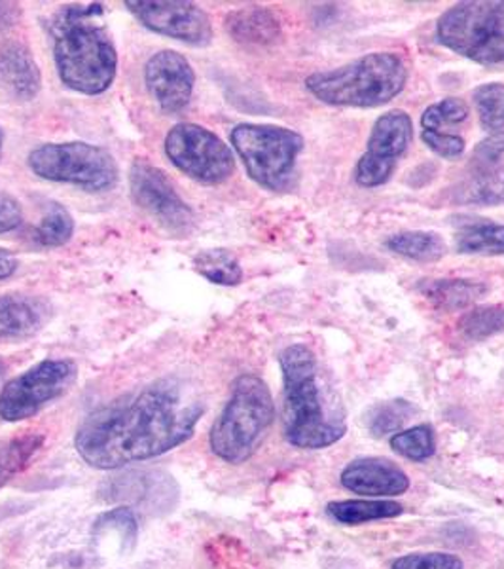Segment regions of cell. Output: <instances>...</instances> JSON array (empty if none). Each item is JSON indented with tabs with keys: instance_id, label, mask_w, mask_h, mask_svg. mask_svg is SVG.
Returning a JSON list of instances; mask_svg holds the SVG:
<instances>
[{
	"instance_id": "cell-16",
	"label": "cell",
	"mask_w": 504,
	"mask_h": 569,
	"mask_svg": "<svg viewBox=\"0 0 504 569\" xmlns=\"http://www.w3.org/2000/svg\"><path fill=\"white\" fill-rule=\"evenodd\" d=\"M0 88L18 101H31L42 88V74L33 52L18 40L0 44Z\"/></svg>"
},
{
	"instance_id": "cell-8",
	"label": "cell",
	"mask_w": 504,
	"mask_h": 569,
	"mask_svg": "<svg viewBox=\"0 0 504 569\" xmlns=\"http://www.w3.org/2000/svg\"><path fill=\"white\" fill-rule=\"evenodd\" d=\"M27 166L39 179L82 188L88 192H107L117 187L118 169L109 150L84 141L46 142L34 149Z\"/></svg>"
},
{
	"instance_id": "cell-14",
	"label": "cell",
	"mask_w": 504,
	"mask_h": 569,
	"mask_svg": "<svg viewBox=\"0 0 504 569\" xmlns=\"http://www.w3.org/2000/svg\"><path fill=\"white\" fill-rule=\"evenodd\" d=\"M144 84L165 114H179L194 96L195 72L182 53L162 50L147 61Z\"/></svg>"
},
{
	"instance_id": "cell-4",
	"label": "cell",
	"mask_w": 504,
	"mask_h": 569,
	"mask_svg": "<svg viewBox=\"0 0 504 569\" xmlns=\"http://www.w3.org/2000/svg\"><path fill=\"white\" fill-rule=\"evenodd\" d=\"M407 69L399 53L372 52L332 71L313 72L305 90L330 107L377 109L401 96Z\"/></svg>"
},
{
	"instance_id": "cell-32",
	"label": "cell",
	"mask_w": 504,
	"mask_h": 569,
	"mask_svg": "<svg viewBox=\"0 0 504 569\" xmlns=\"http://www.w3.org/2000/svg\"><path fill=\"white\" fill-rule=\"evenodd\" d=\"M414 415V407L406 399L385 401L370 412L369 429L374 437H387L402 431V427Z\"/></svg>"
},
{
	"instance_id": "cell-22",
	"label": "cell",
	"mask_w": 504,
	"mask_h": 569,
	"mask_svg": "<svg viewBox=\"0 0 504 569\" xmlns=\"http://www.w3.org/2000/svg\"><path fill=\"white\" fill-rule=\"evenodd\" d=\"M330 517L345 526L366 525L383 518H395L402 515L404 507L391 499H345L332 501L326 507Z\"/></svg>"
},
{
	"instance_id": "cell-6",
	"label": "cell",
	"mask_w": 504,
	"mask_h": 569,
	"mask_svg": "<svg viewBox=\"0 0 504 569\" xmlns=\"http://www.w3.org/2000/svg\"><path fill=\"white\" fill-rule=\"evenodd\" d=\"M436 39L478 66H504V0L455 4L436 21Z\"/></svg>"
},
{
	"instance_id": "cell-26",
	"label": "cell",
	"mask_w": 504,
	"mask_h": 569,
	"mask_svg": "<svg viewBox=\"0 0 504 569\" xmlns=\"http://www.w3.org/2000/svg\"><path fill=\"white\" fill-rule=\"evenodd\" d=\"M194 270L201 278L222 287L240 284L243 279V268L240 260L228 249H208L201 251L194 259Z\"/></svg>"
},
{
	"instance_id": "cell-13",
	"label": "cell",
	"mask_w": 504,
	"mask_h": 569,
	"mask_svg": "<svg viewBox=\"0 0 504 569\" xmlns=\"http://www.w3.org/2000/svg\"><path fill=\"white\" fill-rule=\"evenodd\" d=\"M125 7L152 33L205 48L213 42V23L208 12L184 0H128Z\"/></svg>"
},
{
	"instance_id": "cell-23",
	"label": "cell",
	"mask_w": 504,
	"mask_h": 569,
	"mask_svg": "<svg viewBox=\"0 0 504 569\" xmlns=\"http://www.w3.org/2000/svg\"><path fill=\"white\" fill-rule=\"evenodd\" d=\"M385 247L399 257L415 262H439L446 254V241L436 232H423V230H410V232L393 233Z\"/></svg>"
},
{
	"instance_id": "cell-11",
	"label": "cell",
	"mask_w": 504,
	"mask_h": 569,
	"mask_svg": "<svg viewBox=\"0 0 504 569\" xmlns=\"http://www.w3.org/2000/svg\"><path fill=\"white\" fill-rule=\"evenodd\" d=\"M131 200L168 232L184 236L194 227V211L182 200L162 169L137 158L130 169Z\"/></svg>"
},
{
	"instance_id": "cell-7",
	"label": "cell",
	"mask_w": 504,
	"mask_h": 569,
	"mask_svg": "<svg viewBox=\"0 0 504 569\" xmlns=\"http://www.w3.org/2000/svg\"><path fill=\"white\" fill-rule=\"evenodd\" d=\"M230 141L252 181L272 192L289 187L304 150V137L298 131L268 123H240Z\"/></svg>"
},
{
	"instance_id": "cell-30",
	"label": "cell",
	"mask_w": 504,
	"mask_h": 569,
	"mask_svg": "<svg viewBox=\"0 0 504 569\" xmlns=\"http://www.w3.org/2000/svg\"><path fill=\"white\" fill-rule=\"evenodd\" d=\"M472 101L478 112L480 126L490 133L504 131V84L492 82L472 91Z\"/></svg>"
},
{
	"instance_id": "cell-31",
	"label": "cell",
	"mask_w": 504,
	"mask_h": 569,
	"mask_svg": "<svg viewBox=\"0 0 504 569\" xmlns=\"http://www.w3.org/2000/svg\"><path fill=\"white\" fill-rule=\"evenodd\" d=\"M391 448L410 461H427L436 452L433 427L427 423L412 427L391 437Z\"/></svg>"
},
{
	"instance_id": "cell-5",
	"label": "cell",
	"mask_w": 504,
	"mask_h": 569,
	"mask_svg": "<svg viewBox=\"0 0 504 569\" xmlns=\"http://www.w3.org/2000/svg\"><path fill=\"white\" fill-rule=\"evenodd\" d=\"M273 420L275 402L268 383L260 376L241 375L209 435L211 450L220 460L240 466L259 450Z\"/></svg>"
},
{
	"instance_id": "cell-29",
	"label": "cell",
	"mask_w": 504,
	"mask_h": 569,
	"mask_svg": "<svg viewBox=\"0 0 504 569\" xmlns=\"http://www.w3.org/2000/svg\"><path fill=\"white\" fill-rule=\"evenodd\" d=\"M460 332L471 342H484L504 330V306H480L461 318Z\"/></svg>"
},
{
	"instance_id": "cell-12",
	"label": "cell",
	"mask_w": 504,
	"mask_h": 569,
	"mask_svg": "<svg viewBox=\"0 0 504 569\" xmlns=\"http://www.w3.org/2000/svg\"><path fill=\"white\" fill-rule=\"evenodd\" d=\"M414 141V122L404 110H391L377 118L356 163L355 181L362 188H377L395 173L396 163Z\"/></svg>"
},
{
	"instance_id": "cell-25",
	"label": "cell",
	"mask_w": 504,
	"mask_h": 569,
	"mask_svg": "<svg viewBox=\"0 0 504 569\" xmlns=\"http://www.w3.org/2000/svg\"><path fill=\"white\" fill-rule=\"evenodd\" d=\"M461 254H504V224L472 222L455 233Z\"/></svg>"
},
{
	"instance_id": "cell-1",
	"label": "cell",
	"mask_w": 504,
	"mask_h": 569,
	"mask_svg": "<svg viewBox=\"0 0 504 569\" xmlns=\"http://www.w3.org/2000/svg\"><path fill=\"white\" fill-rule=\"evenodd\" d=\"M205 415L179 376L150 383L130 399L110 402L78 427V456L99 471L152 460L192 439Z\"/></svg>"
},
{
	"instance_id": "cell-21",
	"label": "cell",
	"mask_w": 504,
	"mask_h": 569,
	"mask_svg": "<svg viewBox=\"0 0 504 569\" xmlns=\"http://www.w3.org/2000/svg\"><path fill=\"white\" fill-rule=\"evenodd\" d=\"M421 295L444 311H457L474 305L490 291L487 284L471 279H431L420 283Z\"/></svg>"
},
{
	"instance_id": "cell-2",
	"label": "cell",
	"mask_w": 504,
	"mask_h": 569,
	"mask_svg": "<svg viewBox=\"0 0 504 569\" xmlns=\"http://www.w3.org/2000/svg\"><path fill=\"white\" fill-rule=\"evenodd\" d=\"M283 372V427L292 447L323 450L347 433L345 410L334 389L324 380L310 346L292 343L281 351Z\"/></svg>"
},
{
	"instance_id": "cell-17",
	"label": "cell",
	"mask_w": 504,
	"mask_h": 569,
	"mask_svg": "<svg viewBox=\"0 0 504 569\" xmlns=\"http://www.w3.org/2000/svg\"><path fill=\"white\" fill-rule=\"evenodd\" d=\"M50 318V306L39 297L21 292L0 295V342L31 338Z\"/></svg>"
},
{
	"instance_id": "cell-28",
	"label": "cell",
	"mask_w": 504,
	"mask_h": 569,
	"mask_svg": "<svg viewBox=\"0 0 504 569\" xmlns=\"http://www.w3.org/2000/svg\"><path fill=\"white\" fill-rule=\"evenodd\" d=\"M74 233V219L69 209L58 201L48 203L46 213L34 227L33 238L40 247H61L69 243Z\"/></svg>"
},
{
	"instance_id": "cell-9",
	"label": "cell",
	"mask_w": 504,
	"mask_h": 569,
	"mask_svg": "<svg viewBox=\"0 0 504 569\" xmlns=\"http://www.w3.org/2000/svg\"><path fill=\"white\" fill-rule=\"evenodd\" d=\"M163 149L169 162L201 184H222L235 171L233 150L200 123H177L169 130Z\"/></svg>"
},
{
	"instance_id": "cell-38",
	"label": "cell",
	"mask_w": 504,
	"mask_h": 569,
	"mask_svg": "<svg viewBox=\"0 0 504 569\" xmlns=\"http://www.w3.org/2000/svg\"><path fill=\"white\" fill-rule=\"evenodd\" d=\"M21 18V8L13 2H0V33L12 29Z\"/></svg>"
},
{
	"instance_id": "cell-19",
	"label": "cell",
	"mask_w": 504,
	"mask_h": 569,
	"mask_svg": "<svg viewBox=\"0 0 504 569\" xmlns=\"http://www.w3.org/2000/svg\"><path fill=\"white\" fill-rule=\"evenodd\" d=\"M226 31L235 42L243 46L278 44L283 31L278 16L268 8L251 7L228 13Z\"/></svg>"
},
{
	"instance_id": "cell-20",
	"label": "cell",
	"mask_w": 504,
	"mask_h": 569,
	"mask_svg": "<svg viewBox=\"0 0 504 569\" xmlns=\"http://www.w3.org/2000/svg\"><path fill=\"white\" fill-rule=\"evenodd\" d=\"M450 194L460 206H503L504 166L474 168L471 176L452 188Z\"/></svg>"
},
{
	"instance_id": "cell-35",
	"label": "cell",
	"mask_w": 504,
	"mask_h": 569,
	"mask_svg": "<svg viewBox=\"0 0 504 569\" xmlns=\"http://www.w3.org/2000/svg\"><path fill=\"white\" fill-rule=\"evenodd\" d=\"M421 139L427 144L429 149L433 150L434 154L446 158V160L460 158L466 149L463 137L447 133V131L423 130L421 131Z\"/></svg>"
},
{
	"instance_id": "cell-24",
	"label": "cell",
	"mask_w": 504,
	"mask_h": 569,
	"mask_svg": "<svg viewBox=\"0 0 504 569\" xmlns=\"http://www.w3.org/2000/svg\"><path fill=\"white\" fill-rule=\"evenodd\" d=\"M44 447L42 435H21L0 442V488L31 466L34 456Z\"/></svg>"
},
{
	"instance_id": "cell-37",
	"label": "cell",
	"mask_w": 504,
	"mask_h": 569,
	"mask_svg": "<svg viewBox=\"0 0 504 569\" xmlns=\"http://www.w3.org/2000/svg\"><path fill=\"white\" fill-rule=\"evenodd\" d=\"M21 220H23V209L20 201L0 188V233L12 232L20 227Z\"/></svg>"
},
{
	"instance_id": "cell-10",
	"label": "cell",
	"mask_w": 504,
	"mask_h": 569,
	"mask_svg": "<svg viewBox=\"0 0 504 569\" xmlns=\"http://www.w3.org/2000/svg\"><path fill=\"white\" fill-rule=\"evenodd\" d=\"M77 380V365L71 359H46L16 376L0 391V418L10 423L29 420L42 408L65 393Z\"/></svg>"
},
{
	"instance_id": "cell-15",
	"label": "cell",
	"mask_w": 504,
	"mask_h": 569,
	"mask_svg": "<svg viewBox=\"0 0 504 569\" xmlns=\"http://www.w3.org/2000/svg\"><path fill=\"white\" fill-rule=\"evenodd\" d=\"M340 482L345 490L366 498H395L410 488L406 472L385 458H359L351 461L343 469Z\"/></svg>"
},
{
	"instance_id": "cell-18",
	"label": "cell",
	"mask_w": 504,
	"mask_h": 569,
	"mask_svg": "<svg viewBox=\"0 0 504 569\" xmlns=\"http://www.w3.org/2000/svg\"><path fill=\"white\" fill-rule=\"evenodd\" d=\"M104 492L110 493L107 499H125L131 503L141 505L147 511H163L175 501L177 486L162 472H137L112 480L104 486Z\"/></svg>"
},
{
	"instance_id": "cell-40",
	"label": "cell",
	"mask_w": 504,
	"mask_h": 569,
	"mask_svg": "<svg viewBox=\"0 0 504 569\" xmlns=\"http://www.w3.org/2000/svg\"><path fill=\"white\" fill-rule=\"evenodd\" d=\"M4 372H7V365L0 359V382H2V378H4Z\"/></svg>"
},
{
	"instance_id": "cell-39",
	"label": "cell",
	"mask_w": 504,
	"mask_h": 569,
	"mask_svg": "<svg viewBox=\"0 0 504 569\" xmlns=\"http://www.w3.org/2000/svg\"><path fill=\"white\" fill-rule=\"evenodd\" d=\"M18 266L20 262L13 257V252L0 247V281L12 278L13 273L18 272Z\"/></svg>"
},
{
	"instance_id": "cell-27",
	"label": "cell",
	"mask_w": 504,
	"mask_h": 569,
	"mask_svg": "<svg viewBox=\"0 0 504 569\" xmlns=\"http://www.w3.org/2000/svg\"><path fill=\"white\" fill-rule=\"evenodd\" d=\"M137 533H139V526H137L135 512L131 511L130 507H117L112 511L103 512L91 530V536L98 541L103 537L114 536V539H118V547L123 552L135 549Z\"/></svg>"
},
{
	"instance_id": "cell-41",
	"label": "cell",
	"mask_w": 504,
	"mask_h": 569,
	"mask_svg": "<svg viewBox=\"0 0 504 569\" xmlns=\"http://www.w3.org/2000/svg\"><path fill=\"white\" fill-rule=\"evenodd\" d=\"M2 142H4V136H2V130H0V160H2Z\"/></svg>"
},
{
	"instance_id": "cell-34",
	"label": "cell",
	"mask_w": 504,
	"mask_h": 569,
	"mask_svg": "<svg viewBox=\"0 0 504 569\" xmlns=\"http://www.w3.org/2000/svg\"><path fill=\"white\" fill-rule=\"evenodd\" d=\"M391 569H465L463 560L447 552H415L396 558Z\"/></svg>"
},
{
	"instance_id": "cell-33",
	"label": "cell",
	"mask_w": 504,
	"mask_h": 569,
	"mask_svg": "<svg viewBox=\"0 0 504 569\" xmlns=\"http://www.w3.org/2000/svg\"><path fill=\"white\" fill-rule=\"evenodd\" d=\"M468 104L460 98L442 99L429 107L421 117V128L429 131H442L444 126H457L468 118Z\"/></svg>"
},
{
	"instance_id": "cell-36",
	"label": "cell",
	"mask_w": 504,
	"mask_h": 569,
	"mask_svg": "<svg viewBox=\"0 0 504 569\" xmlns=\"http://www.w3.org/2000/svg\"><path fill=\"white\" fill-rule=\"evenodd\" d=\"M504 156V131H497L480 142L472 154V166L484 168V166H497L498 160Z\"/></svg>"
},
{
	"instance_id": "cell-3",
	"label": "cell",
	"mask_w": 504,
	"mask_h": 569,
	"mask_svg": "<svg viewBox=\"0 0 504 569\" xmlns=\"http://www.w3.org/2000/svg\"><path fill=\"white\" fill-rule=\"evenodd\" d=\"M103 12V4L69 7L52 23L59 78L69 90L84 96H101L117 78V46L107 27L95 23Z\"/></svg>"
}]
</instances>
